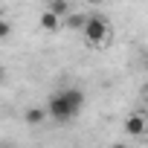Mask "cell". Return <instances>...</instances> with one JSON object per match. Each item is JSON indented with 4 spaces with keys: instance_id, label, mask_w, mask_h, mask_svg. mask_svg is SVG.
<instances>
[{
    "instance_id": "cell-2",
    "label": "cell",
    "mask_w": 148,
    "mask_h": 148,
    "mask_svg": "<svg viewBox=\"0 0 148 148\" xmlns=\"http://www.w3.org/2000/svg\"><path fill=\"white\" fill-rule=\"evenodd\" d=\"M108 32H110L108 18H102V15H87V18H84L82 35H84V41H87L90 47H102V44L108 41Z\"/></svg>"
},
{
    "instance_id": "cell-6",
    "label": "cell",
    "mask_w": 148,
    "mask_h": 148,
    "mask_svg": "<svg viewBox=\"0 0 148 148\" xmlns=\"http://www.w3.org/2000/svg\"><path fill=\"white\" fill-rule=\"evenodd\" d=\"M23 119H26L29 125H44V122H47V108H29V110L23 113Z\"/></svg>"
},
{
    "instance_id": "cell-1",
    "label": "cell",
    "mask_w": 148,
    "mask_h": 148,
    "mask_svg": "<svg viewBox=\"0 0 148 148\" xmlns=\"http://www.w3.org/2000/svg\"><path fill=\"white\" fill-rule=\"evenodd\" d=\"M82 110H84V90L79 87H61L47 99V119H55L61 125L76 119Z\"/></svg>"
},
{
    "instance_id": "cell-10",
    "label": "cell",
    "mask_w": 148,
    "mask_h": 148,
    "mask_svg": "<svg viewBox=\"0 0 148 148\" xmlns=\"http://www.w3.org/2000/svg\"><path fill=\"white\" fill-rule=\"evenodd\" d=\"M87 3H90V6H99V3H105V0H87Z\"/></svg>"
},
{
    "instance_id": "cell-9",
    "label": "cell",
    "mask_w": 148,
    "mask_h": 148,
    "mask_svg": "<svg viewBox=\"0 0 148 148\" xmlns=\"http://www.w3.org/2000/svg\"><path fill=\"white\" fill-rule=\"evenodd\" d=\"M6 79H9V73H6V67H3V64H0V84H3Z\"/></svg>"
},
{
    "instance_id": "cell-3",
    "label": "cell",
    "mask_w": 148,
    "mask_h": 148,
    "mask_svg": "<svg viewBox=\"0 0 148 148\" xmlns=\"http://www.w3.org/2000/svg\"><path fill=\"white\" fill-rule=\"evenodd\" d=\"M41 29H44V32H49V35H55V32H61L64 26H61V18H58L55 12L44 9V12H41Z\"/></svg>"
},
{
    "instance_id": "cell-7",
    "label": "cell",
    "mask_w": 148,
    "mask_h": 148,
    "mask_svg": "<svg viewBox=\"0 0 148 148\" xmlns=\"http://www.w3.org/2000/svg\"><path fill=\"white\" fill-rule=\"evenodd\" d=\"M47 9H49V12H55L58 18H64L73 6H70V0H49V3H47Z\"/></svg>"
},
{
    "instance_id": "cell-5",
    "label": "cell",
    "mask_w": 148,
    "mask_h": 148,
    "mask_svg": "<svg viewBox=\"0 0 148 148\" xmlns=\"http://www.w3.org/2000/svg\"><path fill=\"white\" fill-rule=\"evenodd\" d=\"M84 18L87 15H82V12H67L64 18H61V26H67V29H76V32H82V26H84Z\"/></svg>"
},
{
    "instance_id": "cell-8",
    "label": "cell",
    "mask_w": 148,
    "mask_h": 148,
    "mask_svg": "<svg viewBox=\"0 0 148 148\" xmlns=\"http://www.w3.org/2000/svg\"><path fill=\"white\" fill-rule=\"evenodd\" d=\"M9 35H12V23H9L6 18H0V41H6Z\"/></svg>"
},
{
    "instance_id": "cell-4",
    "label": "cell",
    "mask_w": 148,
    "mask_h": 148,
    "mask_svg": "<svg viewBox=\"0 0 148 148\" xmlns=\"http://www.w3.org/2000/svg\"><path fill=\"white\" fill-rule=\"evenodd\" d=\"M125 134H131V136H142V134H145V116H142V113L128 116V119H125Z\"/></svg>"
}]
</instances>
